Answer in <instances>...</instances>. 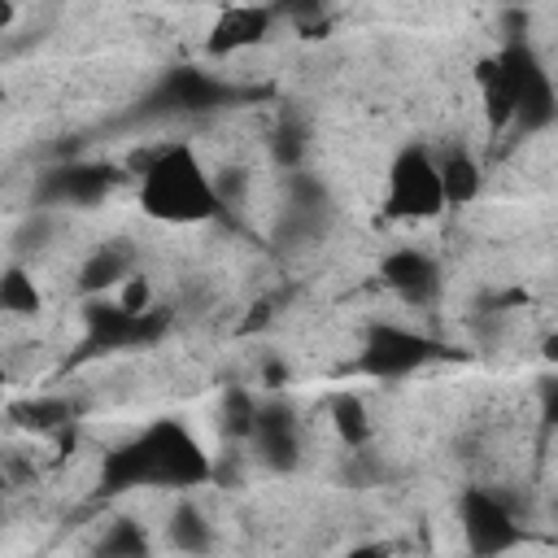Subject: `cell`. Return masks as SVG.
Segmentation results:
<instances>
[{"mask_svg":"<svg viewBox=\"0 0 558 558\" xmlns=\"http://www.w3.org/2000/svg\"><path fill=\"white\" fill-rule=\"evenodd\" d=\"M205 480H214V462L201 449V440L174 418H157L153 427H144L135 440L113 449L105 458V471H100V488L105 493H122V488H196Z\"/></svg>","mask_w":558,"mask_h":558,"instance_id":"obj_1","label":"cell"},{"mask_svg":"<svg viewBox=\"0 0 558 558\" xmlns=\"http://www.w3.org/2000/svg\"><path fill=\"white\" fill-rule=\"evenodd\" d=\"M140 209L157 222L187 227L214 218L222 209V196L192 144H166L140 170Z\"/></svg>","mask_w":558,"mask_h":558,"instance_id":"obj_2","label":"cell"},{"mask_svg":"<svg viewBox=\"0 0 558 558\" xmlns=\"http://www.w3.org/2000/svg\"><path fill=\"white\" fill-rule=\"evenodd\" d=\"M445 209L440 161L423 144H405L384 179V214L388 218H436Z\"/></svg>","mask_w":558,"mask_h":558,"instance_id":"obj_3","label":"cell"},{"mask_svg":"<svg viewBox=\"0 0 558 558\" xmlns=\"http://www.w3.org/2000/svg\"><path fill=\"white\" fill-rule=\"evenodd\" d=\"M497 57H501L510 92H514V126L519 131L549 126L558 118V96H554V83H549V70L541 65V57L523 39H510Z\"/></svg>","mask_w":558,"mask_h":558,"instance_id":"obj_4","label":"cell"},{"mask_svg":"<svg viewBox=\"0 0 558 558\" xmlns=\"http://www.w3.org/2000/svg\"><path fill=\"white\" fill-rule=\"evenodd\" d=\"M458 523L466 536V549L475 558H497L523 541V523L488 493V488H466L458 501Z\"/></svg>","mask_w":558,"mask_h":558,"instance_id":"obj_5","label":"cell"},{"mask_svg":"<svg viewBox=\"0 0 558 558\" xmlns=\"http://www.w3.org/2000/svg\"><path fill=\"white\" fill-rule=\"evenodd\" d=\"M436 353H440L436 340H427L418 331H405V327H392V323H379L362 340L357 371L362 375H375V379H401V375L418 371L423 362H432Z\"/></svg>","mask_w":558,"mask_h":558,"instance_id":"obj_6","label":"cell"},{"mask_svg":"<svg viewBox=\"0 0 558 558\" xmlns=\"http://www.w3.org/2000/svg\"><path fill=\"white\" fill-rule=\"evenodd\" d=\"M166 327V318L153 314H126L118 301H92L87 305V349H126V344H144L157 340Z\"/></svg>","mask_w":558,"mask_h":558,"instance_id":"obj_7","label":"cell"},{"mask_svg":"<svg viewBox=\"0 0 558 558\" xmlns=\"http://www.w3.org/2000/svg\"><path fill=\"white\" fill-rule=\"evenodd\" d=\"M270 22H275V9H266V4H231L214 17L205 52L209 57H231L240 48H253L270 35Z\"/></svg>","mask_w":558,"mask_h":558,"instance_id":"obj_8","label":"cell"},{"mask_svg":"<svg viewBox=\"0 0 558 558\" xmlns=\"http://www.w3.org/2000/svg\"><path fill=\"white\" fill-rule=\"evenodd\" d=\"M379 275L384 283L410 301V305H427L436 292H440V266L423 253V248H392L384 262H379Z\"/></svg>","mask_w":558,"mask_h":558,"instance_id":"obj_9","label":"cell"},{"mask_svg":"<svg viewBox=\"0 0 558 558\" xmlns=\"http://www.w3.org/2000/svg\"><path fill=\"white\" fill-rule=\"evenodd\" d=\"M253 445H257V453H262L270 466L288 471V466L296 462V453H301L292 410H288V405H275V401L262 405V410H257V427H253Z\"/></svg>","mask_w":558,"mask_h":558,"instance_id":"obj_10","label":"cell"},{"mask_svg":"<svg viewBox=\"0 0 558 558\" xmlns=\"http://www.w3.org/2000/svg\"><path fill=\"white\" fill-rule=\"evenodd\" d=\"M475 92H480V105H484L488 126L493 131H506L514 122V92H510V78H506L501 57H484L475 65Z\"/></svg>","mask_w":558,"mask_h":558,"instance_id":"obj_11","label":"cell"},{"mask_svg":"<svg viewBox=\"0 0 558 558\" xmlns=\"http://www.w3.org/2000/svg\"><path fill=\"white\" fill-rule=\"evenodd\" d=\"M131 248H126V240H113V244H105V248H96L92 257H87V266L78 270V288L92 296V292H105V288H113V283H126L131 279Z\"/></svg>","mask_w":558,"mask_h":558,"instance_id":"obj_12","label":"cell"},{"mask_svg":"<svg viewBox=\"0 0 558 558\" xmlns=\"http://www.w3.org/2000/svg\"><path fill=\"white\" fill-rule=\"evenodd\" d=\"M109 183H113L109 166H70V170H57L44 183V196H52V201H96Z\"/></svg>","mask_w":558,"mask_h":558,"instance_id":"obj_13","label":"cell"},{"mask_svg":"<svg viewBox=\"0 0 558 558\" xmlns=\"http://www.w3.org/2000/svg\"><path fill=\"white\" fill-rule=\"evenodd\" d=\"M480 166H475V157L471 153H462V148H453V153H445L440 157V187H445V205H466V201H475L480 196Z\"/></svg>","mask_w":558,"mask_h":558,"instance_id":"obj_14","label":"cell"},{"mask_svg":"<svg viewBox=\"0 0 558 558\" xmlns=\"http://www.w3.org/2000/svg\"><path fill=\"white\" fill-rule=\"evenodd\" d=\"M166 541L179 549V554H205L214 532H209V519L192 506V501H179L166 519Z\"/></svg>","mask_w":558,"mask_h":558,"instance_id":"obj_15","label":"cell"},{"mask_svg":"<svg viewBox=\"0 0 558 558\" xmlns=\"http://www.w3.org/2000/svg\"><path fill=\"white\" fill-rule=\"evenodd\" d=\"M166 96L174 100V109H205L222 96V87L201 70H174L166 78Z\"/></svg>","mask_w":558,"mask_h":558,"instance_id":"obj_16","label":"cell"},{"mask_svg":"<svg viewBox=\"0 0 558 558\" xmlns=\"http://www.w3.org/2000/svg\"><path fill=\"white\" fill-rule=\"evenodd\" d=\"M331 427H336V436L344 440V445H366L371 440V418H366V405H362V397H353V392H336L331 397Z\"/></svg>","mask_w":558,"mask_h":558,"instance_id":"obj_17","label":"cell"},{"mask_svg":"<svg viewBox=\"0 0 558 558\" xmlns=\"http://www.w3.org/2000/svg\"><path fill=\"white\" fill-rule=\"evenodd\" d=\"M96 554L100 558H148V532L135 519H118L100 536V549Z\"/></svg>","mask_w":558,"mask_h":558,"instance_id":"obj_18","label":"cell"},{"mask_svg":"<svg viewBox=\"0 0 558 558\" xmlns=\"http://www.w3.org/2000/svg\"><path fill=\"white\" fill-rule=\"evenodd\" d=\"M0 310L4 314H39V288L22 266H9L0 275Z\"/></svg>","mask_w":558,"mask_h":558,"instance_id":"obj_19","label":"cell"},{"mask_svg":"<svg viewBox=\"0 0 558 558\" xmlns=\"http://www.w3.org/2000/svg\"><path fill=\"white\" fill-rule=\"evenodd\" d=\"M257 401L244 392V388H227V397H222V432L231 436V440H253V427H257Z\"/></svg>","mask_w":558,"mask_h":558,"instance_id":"obj_20","label":"cell"},{"mask_svg":"<svg viewBox=\"0 0 558 558\" xmlns=\"http://www.w3.org/2000/svg\"><path fill=\"white\" fill-rule=\"evenodd\" d=\"M13 414H17L26 427H35V432H48V427L70 423V405H65V401H26V405H17Z\"/></svg>","mask_w":558,"mask_h":558,"instance_id":"obj_21","label":"cell"},{"mask_svg":"<svg viewBox=\"0 0 558 558\" xmlns=\"http://www.w3.org/2000/svg\"><path fill=\"white\" fill-rule=\"evenodd\" d=\"M126 314H153V283L144 279V275H131L122 288H118V296H113Z\"/></svg>","mask_w":558,"mask_h":558,"instance_id":"obj_22","label":"cell"},{"mask_svg":"<svg viewBox=\"0 0 558 558\" xmlns=\"http://www.w3.org/2000/svg\"><path fill=\"white\" fill-rule=\"evenodd\" d=\"M275 157H279L283 166H296V161L305 157V126H301V122H283V126L275 131Z\"/></svg>","mask_w":558,"mask_h":558,"instance_id":"obj_23","label":"cell"},{"mask_svg":"<svg viewBox=\"0 0 558 558\" xmlns=\"http://www.w3.org/2000/svg\"><path fill=\"white\" fill-rule=\"evenodd\" d=\"M541 414H545V423H558V379L541 384Z\"/></svg>","mask_w":558,"mask_h":558,"instance_id":"obj_24","label":"cell"},{"mask_svg":"<svg viewBox=\"0 0 558 558\" xmlns=\"http://www.w3.org/2000/svg\"><path fill=\"white\" fill-rule=\"evenodd\" d=\"M349 558H388V545H357L349 549Z\"/></svg>","mask_w":558,"mask_h":558,"instance_id":"obj_25","label":"cell"},{"mask_svg":"<svg viewBox=\"0 0 558 558\" xmlns=\"http://www.w3.org/2000/svg\"><path fill=\"white\" fill-rule=\"evenodd\" d=\"M283 379H288V366H283V362H270V366H266V384L275 388V384H283Z\"/></svg>","mask_w":558,"mask_h":558,"instance_id":"obj_26","label":"cell"},{"mask_svg":"<svg viewBox=\"0 0 558 558\" xmlns=\"http://www.w3.org/2000/svg\"><path fill=\"white\" fill-rule=\"evenodd\" d=\"M545 357H549V362H558V331L545 340Z\"/></svg>","mask_w":558,"mask_h":558,"instance_id":"obj_27","label":"cell"}]
</instances>
